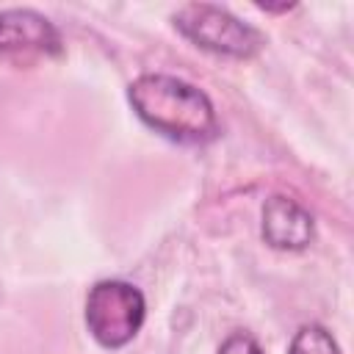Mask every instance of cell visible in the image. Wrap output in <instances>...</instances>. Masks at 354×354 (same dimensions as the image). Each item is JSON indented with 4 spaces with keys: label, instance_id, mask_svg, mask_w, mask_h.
I'll return each instance as SVG.
<instances>
[{
    "label": "cell",
    "instance_id": "1",
    "mask_svg": "<svg viewBox=\"0 0 354 354\" xmlns=\"http://www.w3.org/2000/svg\"><path fill=\"white\" fill-rule=\"evenodd\" d=\"M130 105L138 119L177 144H207L218 136V119L213 102L194 83L149 72L130 83Z\"/></svg>",
    "mask_w": 354,
    "mask_h": 354
},
{
    "label": "cell",
    "instance_id": "5",
    "mask_svg": "<svg viewBox=\"0 0 354 354\" xmlns=\"http://www.w3.org/2000/svg\"><path fill=\"white\" fill-rule=\"evenodd\" d=\"M61 36L55 25L30 8H8L0 14V53H58Z\"/></svg>",
    "mask_w": 354,
    "mask_h": 354
},
{
    "label": "cell",
    "instance_id": "3",
    "mask_svg": "<svg viewBox=\"0 0 354 354\" xmlns=\"http://www.w3.org/2000/svg\"><path fill=\"white\" fill-rule=\"evenodd\" d=\"M171 19H174V28L185 39L218 55L252 58L263 44L260 33L252 25L241 22L235 14L213 3H188L177 8Z\"/></svg>",
    "mask_w": 354,
    "mask_h": 354
},
{
    "label": "cell",
    "instance_id": "4",
    "mask_svg": "<svg viewBox=\"0 0 354 354\" xmlns=\"http://www.w3.org/2000/svg\"><path fill=\"white\" fill-rule=\"evenodd\" d=\"M263 241L282 252L304 249L315 235V221L310 210H304L296 199L274 194L263 205Z\"/></svg>",
    "mask_w": 354,
    "mask_h": 354
},
{
    "label": "cell",
    "instance_id": "7",
    "mask_svg": "<svg viewBox=\"0 0 354 354\" xmlns=\"http://www.w3.org/2000/svg\"><path fill=\"white\" fill-rule=\"evenodd\" d=\"M218 354H263V351H260V346H257V340H254L252 335L235 332V335H230V337L221 343Z\"/></svg>",
    "mask_w": 354,
    "mask_h": 354
},
{
    "label": "cell",
    "instance_id": "2",
    "mask_svg": "<svg viewBox=\"0 0 354 354\" xmlns=\"http://www.w3.org/2000/svg\"><path fill=\"white\" fill-rule=\"evenodd\" d=\"M144 293L124 279H102L88 290L86 326L105 348L127 346L144 324Z\"/></svg>",
    "mask_w": 354,
    "mask_h": 354
},
{
    "label": "cell",
    "instance_id": "6",
    "mask_svg": "<svg viewBox=\"0 0 354 354\" xmlns=\"http://www.w3.org/2000/svg\"><path fill=\"white\" fill-rule=\"evenodd\" d=\"M288 354H340V348L321 324H304L293 335Z\"/></svg>",
    "mask_w": 354,
    "mask_h": 354
}]
</instances>
